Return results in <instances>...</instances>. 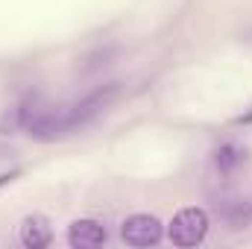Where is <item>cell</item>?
Returning <instances> with one entry per match:
<instances>
[{"mask_svg":"<svg viewBox=\"0 0 252 249\" xmlns=\"http://www.w3.org/2000/svg\"><path fill=\"white\" fill-rule=\"evenodd\" d=\"M217 214H223L235 229H241V226L250 220V205H247V199L223 196V199H217Z\"/></svg>","mask_w":252,"mask_h":249,"instance_id":"5","label":"cell"},{"mask_svg":"<svg viewBox=\"0 0 252 249\" xmlns=\"http://www.w3.org/2000/svg\"><path fill=\"white\" fill-rule=\"evenodd\" d=\"M18 238H21V244L27 249H44V247H50V241H53V229H50L47 217L30 214V217H24V223L18 229Z\"/></svg>","mask_w":252,"mask_h":249,"instance_id":"4","label":"cell"},{"mask_svg":"<svg viewBox=\"0 0 252 249\" xmlns=\"http://www.w3.org/2000/svg\"><path fill=\"white\" fill-rule=\"evenodd\" d=\"M109 241V232L100 220H73L67 229V244L73 249H97Z\"/></svg>","mask_w":252,"mask_h":249,"instance_id":"3","label":"cell"},{"mask_svg":"<svg viewBox=\"0 0 252 249\" xmlns=\"http://www.w3.org/2000/svg\"><path fill=\"white\" fill-rule=\"evenodd\" d=\"M121 238L129 247L144 249V247H156L164 238V229H161L158 217H153V214H132L121 226Z\"/></svg>","mask_w":252,"mask_h":249,"instance_id":"2","label":"cell"},{"mask_svg":"<svg viewBox=\"0 0 252 249\" xmlns=\"http://www.w3.org/2000/svg\"><path fill=\"white\" fill-rule=\"evenodd\" d=\"M247 158V150H241L238 144H223L217 153H214V164L220 173H232L235 167H241Z\"/></svg>","mask_w":252,"mask_h":249,"instance_id":"6","label":"cell"},{"mask_svg":"<svg viewBox=\"0 0 252 249\" xmlns=\"http://www.w3.org/2000/svg\"><path fill=\"white\" fill-rule=\"evenodd\" d=\"M167 235L176 247H196L205 241L208 235V214L202 208H182L170 226H167Z\"/></svg>","mask_w":252,"mask_h":249,"instance_id":"1","label":"cell"}]
</instances>
